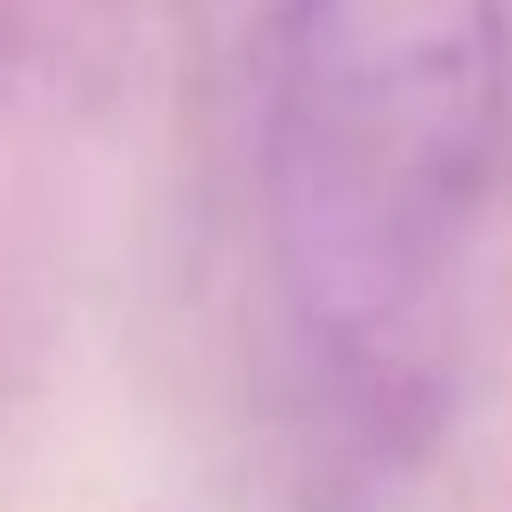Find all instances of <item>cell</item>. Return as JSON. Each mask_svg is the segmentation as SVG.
<instances>
[{
	"label": "cell",
	"instance_id": "1",
	"mask_svg": "<svg viewBox=\"0 0 512 512\" xmlns=\"http://www.w3.org/2000/svg\"><path fill=\"white\" fill-rule=\"evenodd\" d=\"M512 176V0H288L264 224L288 328L360 456L440 424L456 296Z\"/></svg>",
	"mask_w": 512,
	"mask_h": 512
}]
</instances>
